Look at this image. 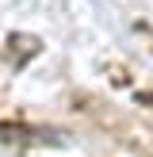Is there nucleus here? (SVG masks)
I'll return each instance as SVG.
<instances>
[{
    "label": "nucleus",
    "instance_id": "nucleus-1",
    "mask_svg": "<svg viewBox=\"0 0 153 157\" xmlns=\"http://www.w3.org/2000/svg\"><path fill=\"white\" fill-rule=\"evenodd\" d=\"M8 46H12V61H15V65H23L27 58L38 54V38H35V35H12Z\"/></svg>",
    "mask_w": 153,
    "mask_h": 157
}]
</instances>
